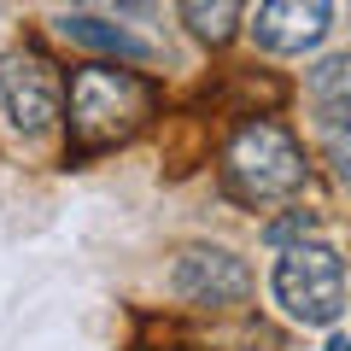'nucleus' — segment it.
Segmentation results:
<instances>
[{
    "instance_id": "1",
    "label": "nucleus",
    "mask_w": 351,
    "mask_h": 351,
    "mask_svg": "<svg viewBox=\"0 0 351 351\" xmlns=\"http://www.w3.org/2000/svg\"><path fill=\"white\" fill-rule=\"evenodd\" d=\"M64 112H71V158H94L147 129V117L158 112V88L117 64H82L71 76Z\"/></svg>"
},
{
    "instance_id": "2",
    "label": "nucleus",
    "mask_w": 351,
    "mask_h": 351,
    "mask_svg": "<svg viewBox=\"0 0 351 351\" xmlns=\"http://www.w3.org/2000/svg\"><path fill=\"white\" fill-rule=\"evenodd\" d=\"M304 170H311V164H304V147L276 123V117L240 123L234 135H228V147H223V188H228V199L258 205V211L293 199V193L304 188Z\"/></svg>"
},
{
    "instance_id": "3",
    "label": "nucleus",
    "mask_w": 351,
    "mask_h": 351,
    "mask_svg": "<svg viewBox=\"0 0 351 351\" xmlns=\"http://www.w3.org/2000/svg\"><path fill=\"white\" fill-rule=\"evenodd\" d=\"M276 299L293 322L304 328H328L346 304V263L334 246L322 240H287L276 263Z\"/></svg>"
},
{
    "instance_id": "4",
    "label": "nucleus",
    "mask_w": 351,
    "mask_h": 351,
    "mask_svg": "<svg viewBox=\"0 0 351 351\" xmlns=\"http://www.w3.org/2000/svg\"><path fill=\"white\" fill-rule=\"evenodd\" d=\"M0 100L12 112L18 135H47L53 117L64 112V71L36 41H24V47L0 53Z\"/></svg>"
},
{
    "instance_id": "5",
    "label": "nucleus",
    "mask_w": 351,
    "mask_h": 351,
    "mask_svg": "<svg viewBox=\"0 0 351 351\" xmlns=\"http://www.w3.org/2000/svg\"><path fill=\"white\" fill-rule=\"evenodd\" d=\"M176 293L199 311H228L252 293V269L223 246H188L176 263Z\"/></svg>"
},
{
    "instance_id": "6",
    "label": "nucleus",
    "mask_w": 351,
    "mask_h": 351,
    "mask_svg": "<svg viewBox=\"0 0 351 351\" xmlns=\"http://www.w3.org/2000/svg\"><path fill=\"white\" fill-rule=\"evenodd\" d=\"M334 24V0H263L258 6V36L263 53H311Z\"/></svg>"
},
{
    "instance_id": "7",
    "label": "nucleus",
    "mask_w": 351,
    "mask_h": 351,
    "mask_svg": "<svg viewBox=\"0 0 351 351\" xmlns=\"http://www.w3.org/2000/svg\"><path fill=\"white\" fill-rule=\"evenodd\" d=\"M64 36L76 41V47H94V53H112V59H152V41L129 36L123 24H112V18H94V12H76L64 18Z\"/></svg>"
},
{
    "instance_id": "8",
    "label": "nucleus",
    "mask_w": 351,
    "mask_h": 351,
    "mask_svg": "<svg viewBox=\"0 0 351 351\" xmlns=\"http://www.w3.org/2000/svg\"><path fill=\"white\" fill-rule=\"evenodd\" d=\"M311 100L316 117H351V53H334L311 71Z\"/></svg>"
},
{
    "instance_id": "9",
    "label": "nucleus",
    "mask_w": 351,
    "mask_h": 351,
    "mask_svg": "<svg viewBox=\"0 0 351 351\" xmlns=\"http://www.w3.org/2000/svg\"><path fill=\"white\" fill-rule=\"evenodd\" d=\"M240 12H246V0H182V18H188V29L199 41H211V47H223L228 36H234Z\"/></svg>"
},
{
    "instance_id": "10",
    "label": "nucleus",
    "mask_w": 351,
    "mask_h": 351,
    "mask_svg": "<svg viewBox=\"0 0 351 351\" xmlns=\"http://www.w3.org/2000/svg\"><path fill=\"white\" fill-rule=\"evenodd\" d=\"M322 152L334 164V176L351 188V117H322Z\"/></svg>"
},
{
    "instance_id": "11",
    "label": "nucleus",
    "mask_w": 351,
    "mask_h": 351,
    "mask_svg": "<svg viewBox=\"0 0 351 351\" xmlns=\"http://www.w3.org/2000/svg\"><path fill=\"white\" fill-rule=\"evenodd\" d=\"M76 6L94 18H117V24H147L158 12V0H76Z\"/></svg>"
},
{
    "instance_id": "12",
    "label": "nucleus",
    "mask_w": 351,
    "mask_h": 351,
    "mask_svg": "<svg viewBox=\"0 0 351 351\" xmlns=\"http://www.w3.org/2000/svg\"><path fill=\"white\" fill-rule=\"evenodd\" d=\"M316 228V217H287V223H269V240H276V246H287V240H299V234H311Z\"/></svg>"
},
{
    "instance_id": "13",
    "label": "nucleus",
    "mask_w": 351,
    "mask_h": 351,
    "mask_svg": "<svg viewBox=\"0 0 351 351\" xmlns=\"http://www.w3.org/2000/svg\"><path fill=\"white\" fill-rule=\"evenodd\" d=\"M328 351H351V339H334V346H328Z\"/></svg>"
}]
</instances>
